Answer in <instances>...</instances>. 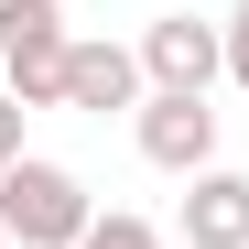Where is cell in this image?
I'll list each match as a JSON object with an SVG mask.
<instances>
[{
  "instance_id": "cell-10",
  "label": "cell",
  "mask_w": 249,
  "mask_h": 249,
  "mask_svg": "<svg viewBox=\"0 0 249 249\" xmlns=\"http://www.w3.org/2000/svg\"><path fill=\"white\" fill-rule=\"evenodd\" d=\"M0 249H11V238H0Z\"/></svg>"
},
{
  "instance_id": "cell-1",
  "label": "cell",
  "mask_w": 249,
  "mask_h": 249,
  "mask_svg": "<svg viewBox=\"0 0 249 249\" xmlns=\"http://www.w3.org/2000/svg\"><path fill=\"white\" fill-rule=\"evenodd\" d=\"M87 228H98V206H87V184H76L65 162L22 152L11 174H0V238L11 249H76Z\"/></svg>"
},
{
  "instance_id": "cell-3",
  "label": "cell",
  "mask_w": 249,
  "mask_h": 249,
  "mask_svg": "<svg viewBox=\"0 0 249 249\" xmlns=\"http://www.w3.org/2000/svg\"><path fill=\"white\" fill-rule=\"evenodd\" d=\"M130 141H141V162L152 174H217V108L206 98H174V87H152L141 98V119H130Z\"/></svg>"
},
{
  "instance_id": "cell-5",
  "label": "cell",
  "mask_w": 249,
  "mask_h": 249,
  "mask_svg": "<svg viewBox=\"0 0 249 249\" xmlns=\"http://www.w3.org/2000/svg\"><path fill=\"white\" fill-rule=\"evenodd\" d=\"M141 98H152V76H141V44H108V33H76V54H65V108H87V119L130 108V119H141Z\"/></svg>"
},
{
  "instance_id": "cell-2",
  "label": "cell",
  "mask_w": 249,
  "mask_h": 249,
  "mask_svg": "<svg viewBox=\"0 0 249 249\" xmlns=\"http://www.w3.org/2000/svg\"><path fill=\"white\" fill-rule=\"evenodd\" d=\"M65 54H76V33L54 0H0V87L22 108H65Z\"/></svg>"
},
{
  "instance_id": "cell-7",
  "label": "cell",
  "mask_w": 249,
  "mask_h": 249,
  "mask_svg": "<svg viewBox=\"0 0 249 249\" xmlns=\"http://www.w3.org/2000/svg\"><path fill=\"white\" fill-rule=\"evenodd\" d=\"M76 249H174V238H162L152 217H119V206H98V228L76 238Z\"/></svg>"
},
{
  "instance_id": "cell-9",
  "label": "cell",
  "mask_w": 249,
  "mask_h": 249,
  "mask_svg": "<svg viewBox=\"0 0 249 249\" xmlns=\"http://www.w3.org/2000/svg\"><path fill=\"white\" fill-rule=\"evenodd\" d=\"M228 76H238V87H249V0H238V11H228Z\"/></svg>"
},
{
  "instance_id": "cell-8",
  "label": "cell",
  "mask_w": 249,
  "mask_h": 249,
  "mask_svg": "<svg viewBox=\"0 0 249 249\" xmlns=\"http://www.w3.org/2000/svg\"><path fill=\"white\" fill-rule=\"evenodd\" d=\"M22 119H33V108H22L11 87H0V174H11V162H22Z\"/></svg>"
},
{
  "instance_id": "cell-4",
  "label": "cell",
  "mask_w": 249,
  "mask_h": 249,
  "mask_svg": "<svg viewBox=\"0 0 249 249\" xmlns=\"http://www.w3.org/2000/svg\"><path fill=\"white\" fill-rule=\"evenodd\" d=\"M141 76H152V87H174V98H206V87L228 76V22L152 11V33H141Z\"/></svg>"
},
{
  "instance_id": "cell-6",
  "label": "cell",
  "mask_w": 249,
  "mask_h": 249,
  "mask_svg": "<svg viewBox=\"0 0 249 249\" xmlns=\"http://www.w3.org/2000/svg\"><path fill=\"white\" fill-rule=\"evenodd\" d=\"M174 228H184V249H249V174H228V162L195 174Z\"/></svg>"
}]
</instances>
